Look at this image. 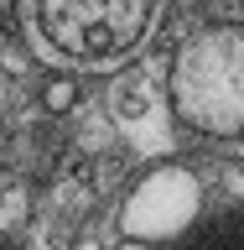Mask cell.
<instances>
[{
  "instance_id": "6da1fadb",
  "label": "cell",
  "mask_w": 244,
  "mask_h": 250,
  "mask_svg": "<svg viewBox=\"0 0 244 250\" xmlns=\"http://www.w3.org/2000/svg\"><path fill=\"white\" fill-rule=\"evenodd\" d=\"M161 0H26V21L42 52L68 62H114L135 52Z\"/></svg>"
},
{
  "instance_id": "7a4b0ae2",
  "label": "cell",
  "mask_w": 244,
  "mask_h": 250,
  "mask_svg": "<svg viewBox=\"0 0 244 250\" xmlns=\"http://www.w3.org/2000/svg\"><path fill=\"white\" fill-rule=\"evenodd\" d=\"M171 99L187 125L208 136L244 130V31L208 26L171 58Z\"/></svg>"
},
{
  "instance_id": "3957f363",
  "label": "cell",
  "mask_w": 244,
  "mask_h": 250,
  "mask_svg": "<svg viewBox=\"0 0 244 250\" xmlns=\"http://www.w3.org/2000/svg\"><path fill=\"white\" fill-rule=\"evenodd\" d=\"M203 208V188L187 167H156L151 177H140L130 188V198L120 208V229L130 240H171L182 234Z\"/></svg>"
},
{
  "instance_id": "277c9868",
  "label": "cell",
  "mask_w": 244,
  "mask_h": 250,
  "mask_svg": "<svg viewBox=\"0 0 244 250\" xmlns=\"http://www.w3.org/2000/svg\"><path fill=\"white\" fill-rule=\"evenodd\" d=\"M109 115L120 125V136L135 151H171V120H167V99H161V78L156 68H125L109 89Z\"/></svg>"
},
{
  "instance_id": "5b68a950",
  "label": "cell",
  "mask_w": 244,
  "mask_h": 250,
  "mask_svg": "<svg viewBox=\"0 0 244 250\" xmlns=\"http://www.w3.org/2000/svg\"><path fill=\"white\" fill-rule=\"evenodd\" d=\"M182 250H244V214H224L213 224H203L198 234H187Z\"/></svg>"
},
{
  "instance_id": "8992f818",
  "label": "cell",
  "mask_w": 244,
  "mask_h": 250,
  "mask_svg": "<svg viewBox=\"0 0 244 250\" xmlns=\"http://www.w3.org/2000/svg\"><path fill=\"white\" fill-rule=\"evenodd\" d=\"M42 104H47V109H57V115H62V109H73V104H78V89L68 83V78H52V83L42 89Z\"/></svg>"
},
{
  "instance_id": "52a82bcc",
  "label": "cell",
  "mask_w": 244,
  "mask_h": 250,
  "mask_svg": "<svg viewBox=\"0 0 244 250\" xmlns=\"http://www.w3.org/2000/svg\"><path fill=\"white\" fill-rule=\"evenodd\" d=\"M120 250H151V245H140V240H130V245H120Z\"/></svg>"
}]
</instances>
